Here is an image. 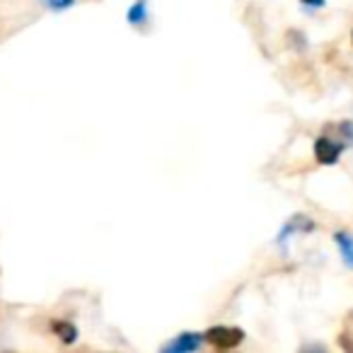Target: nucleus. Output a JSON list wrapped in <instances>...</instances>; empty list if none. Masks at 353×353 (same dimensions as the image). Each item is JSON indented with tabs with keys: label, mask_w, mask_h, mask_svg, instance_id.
<instances>
[{
	"label": "nucleus",
	"mask_w": 353,
	"mask_h": 353,
	"mask_svg": "<svg viewBox=\"0 0 353 353\" xmlns=\"http://www.w3.org/2000/svg\"><path fill=\"white\" fill-rule=\"evenodd\" d=\"M211 346L221 348V351H230V348L240 346L245 341V332L240 327H228V324H218V327H211L206 334H203Z\"/></svg>",
	"instance_id": "f257e3e1"
},
{
	"label": "nucleus",
	"mask_w": 353,
	"mask_h": 353,
	"mask_svg": "<svg viewBox=\"0 0 353 353\" xmlns=\"http://www.w3.org/2000/svg\"><path fill=\"white\" fill-rule=\"evenodd\" d=\"M341 152H343V143L334 141V138L319 136L314 141V157H317L319 165H336Z\"/></svg>",
	"instance_id": "f03ea898"
},
{
	"label": "nucleus",
	"mask_w": 353,
	"mask_h": 353,
	"mask_svg": "<svg viewBox=\"0 0 353 353\" xmlns=\"http://www.w3.org/2000/svg\"><path fill=\"white\" fill-rule=\"evenodd\" d=\"M203 341H206V339H203V334L184 332V334H179L174 341L165 343V348H162V351H165V353H189V351H196Z\"/></svg>",
	"instance_id": "7ed1b4c3"
},
{
	"label": "nucleus",
	"mask_w": 353,
	"mask_h": 353,
	"mask_svg": "<svg viewBox=\"0 0 353 353\" xmlns=\"http://www.w3.org/2000/svg\"><path fill=\"white\" fill-rule=\"evenodd\" d=\"M334 240H336V247L343 256V264H346L348 269H353V235H348V232H336Z\"/></svg>",
	"instance_id": "20e7f679"
},
{
	"label": "nucleus",
	"mask_w": 353,
	"mask_h": 353,
	"mask_svg": "<svg viewBox=\"0 0 353 353\" xmlns=\"http://www.w3.org/2000/svg\"><path fill=\"white\" fill-rule=\"evenodd\" d=\"M51 329H54V334L63 343H73L75 339H78V329H75V324L65 322V319H56V322L51 324Z\"/></svg>",
	"instance_id": "39448f33"
},
{
	"label": "nucleus",
	"mask_w": 353,
	"mask_h": 353,
	"mask_svg": "<svg viewBox=\"0 0 353 353\" xmlns=\"http://www.w3.org/2000/svg\"><path fill=\"white\" fill-rule=\"evenodd\" d=\"M145 17H148L145 6H143V0H138L136 6L128 10V22H131V25H143V22H145Z\"/></svg>",
	"instance_id": "423d86ee"
},
{
	"label": "nucleus",
	"mask_w": 353,
	"mask_h": 353,
	"mask_svg": "<svg viewBox=\"0 0 353 353\" xmlns=\"http://www.w3.org/2000/svg\"><path fill=\"white\" fill-rule=\"evenodd\" d=\"M49 10H56V12H61V10H68V8H73L75 6V0H41Z\"/></svg>",
	"instance_id": "0eeeda50"
},
{
	"label": "nucleus",
	"mask_w": 353,
	"mask_h": 353,
	"mask_svg": "<svg viewBox=\"0 0 353 353\" xmlns=\"http://www.w3.org/2000/svg\"><path fill=\"white\" fill-rule=\"evenodd\" d=\"M305 6H314V8H322L324 6V0H303Z\"/></svg>",
	"instance_id": "6e6552de"
}]
</instances>
